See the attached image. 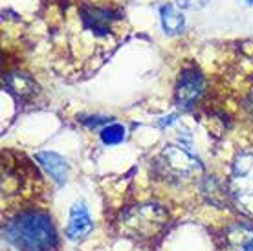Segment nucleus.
<instances>
[{"mask_svg":"<svg viewBox=\"0 0 253 251\" xmlns=\"http://www.w3.org/2000/svg\"><path fill=\"white\" fill-rule=\"evenodd\" d=\"M35 160H37L41 167L51 176V180L59 185H63L66 182V176H68V165H66V160L63 156H59L57 152H50V151H42L35 154Z\"/></svg>","mask_w":253,"mask_h":251,"instance_id":"10","label":"nucleus"},{"mask_svg":"<svg viewBox=\"0 0 253 251\" xmlns=\"http://www.w3.org/2000/svg\"><path fill=\"white\" fill-rule=\"evenodd\" d=\"M92 218L88 214V209L84 206V202H76L72 209H70V220H68V226H66V237L68 240H77L84 239L90 231H92Z\"/></svg>","mask_w":253,"mask_h":251,"instance_id":"7","label":"nucleus"},{"mask_svg":"<svg viewBox=\"0 0 253 251\" xmlns=\"http://www.w3.org/2000/svg\"><path fill=\"white\" fill-rule=\"evenodd\" d=\"M2 235L19 251H51L57 246L51 216L39 209H26L11 216L2 227Z\"/></svg>","mask_w":253,"mask_h":251,"instance_id":"1","label":"nucleus"},{"mask_svg":"<svg viewBox=\"0 0 253 251\" xmlns=\"http://www.w3.org/2000/svg\"><path fill=\"white\" fill-rule=\"evenodd\" d=\"M160 19H162V26H164L165 33H169V35L180 33L185 26V19L182 11L171 6V4L160 7Z\"/></svg>","mask_w":253,"mask_h":251,"instance_id":"11","label":"nucleus"},{"mask_svg":"<svg viewBox=\"0 0 253 251\" xmlns=\"http://www.w3.org/2000/svg\"><path fill=\"white\" fill-rule=\"evenodd\" d=\"M81 19L83 24L86 26L90 32H94L95 35H107L116 17L110 9H105V7L84 6L81 7Z\"/></svg>","mask_w":253,"mask_h":251,"instance_id":"8","label":"nucleus"},{"mask_svg":"<svg viewBox=\"0 0 253 251\" xmlns=\"http://www.w3.org/2000/svg\"><path fill=\"white\" fill-rule=\"evenodd\" d=\"M101 141L105 145H118L125 139V126L120 123H110L108 126L101 128Z\"/></svg>","mask_w":253,"mask_h":251,"instance_id":"12","label":"nucleus"},{"mask_svg":"<svg viewBox=\"0 0 253 251\" xmlns=\"http://www.w3.org/2000/svg\"><path fill=\"white\" fill-rule=\"evenodd\" d=\"M209 0H176L178 7L182 9H191V11H196V9H202V7L208 6Z\"/></svg>","mask_w":253,"mask_h":251,"instance_id":"14","label":"nucleus"},{"mask_svg":"<svg viewBox=\"0 0 253 251\" xmlns=\"http://www.w3.org/2000/svg\"><path fill=\"white\" fill-rule=\"evenodd\" d=\"M226 251H253V224L233 222L224 231Z\"/></svg>","mask_w":253,"mask_h":251,"instance_id":"6","label":"nucleus"},{"mask_svg":"<svg viewBox=\"0 0 253 251\" xmlns=\"http://www.w3.org/2000/svg\"><path fill=\"white\" fill-rule=\"evenodd\" d=\"M167 220H169V214L164 208H160L156 204H143L125 211L120 224L123 233L147 240L164 231Z\"/></svg>","mask_w":253,"mask_h":251,"instance_id":"4","label":"nucleus"},{"mask_svg":"<svg viewBox=\"0 0 253 251\" xmlns=\"http://www.w3.org/2000/svg\"><path fill=\"white\" fill-rule=\"evenodd\" d=\"M228 196L237 211L253 218V151H242L235 156Z\"/></svg>","mask_w":253,"mask_h":251,"instance_id":"2","label":"nucleus"},{"mask_svg":"<svg viewBox=\"0 0 253 251\" xmlns=\"http://www.w3.org/2000/svg\"><path fill=\"white\" fill-rule=\"evenodd\" d=\"M204 94V77L196 70H184L176 83L174 101L180 108H191Z\"/></svg>","mask_w":253,"mask_h":251,"instance_id":"5","label":"nucleus"},{"mask_svg":"<svg viewBox=\"0 0 253 251\" xmlns=\"http://www.w3.org/2000/svg\"><path fill=\"white\" fill-rule=\"evenodd\" d=\"M4 86L7 88V92L15 95V99L26 101L37 94V84L32 77L24 74V72H13L4 77Z\"/></svg>","mask_w":253,"mask_h":251,"instance_id":"9","label":"nucleus"},{"mask_svg":"<svg viewBox=\"0 0 253 251\" xmlns=\"http://www.w3.org/2000/svg\"><path fill=\"white\" fill-rule=\"evenodd\" d=\"M156 169L160 176L169 180L171 183L193 182L196 176L202 174V164L196 156L180 147H164L156 158Z\"/></svg>","mask_w":253,"mask_h":251,"instance_id":"3","label":"nucleus"},{"mask_svg":"<svg viewBox=\"0 0 253 251\" xmlns=\"http://www.w3.org/2000/svg\"><path fill=\"white\" fill-rule=\"evenodd\" d=\"M246 4H250V6H253V0H244Z\"/></svg>","mask_w":253,"mask_h":251,"instance_id":"15","label":"nucleus"},{"mask_svg":"<svg viewBox=\"0 0 253 251\" xmlns=\"http://www.w3.org/2000/svg\"><path fill=\"white\" fill-rule=\"evenodd\" d=\"M83 123L84 125H88L90 128H97V126H108L110 123H114L112 121V118H105V116H92V118H88V120H83Z\"/></svg>","mask_w":253,"mask_h":251,"instance_id":"13","label":"nucleus"}]
</instances>
